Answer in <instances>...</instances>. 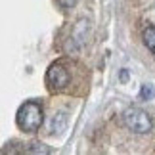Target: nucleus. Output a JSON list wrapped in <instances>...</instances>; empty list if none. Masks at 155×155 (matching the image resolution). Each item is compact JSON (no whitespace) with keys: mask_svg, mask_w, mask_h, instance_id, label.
<instances>
[{"mask_svg":"<svg viewBox=\"0 0 155 155\" xmlns=\"http://www.w3.org/2000/svg\"><path fill=\"white\" fill-rule=\"evenodd\" d=\"M44 121V115H42V105L38 102H25L19 109H17V115H15V123L17 127L25 132H37L40 128V124Z\"/></svg>","mask_w":155,"mask_h":155,"instance_id":"nucleus-1","label":"nucleus"},{"mask_svg":"<svg viewBox=\"0 0 155 155\" xmlns=\"http://www.w3.org/2000/svg\"><path fill=\"white\" fill-rule=\"evenodd\" d=\"M124 124L127 128H130L136 134H146L151 130V117L147 115L144 109H138V107H130V109L124 111Z\"/></svg>","mask_w":155,"mask_h":155,"instance_id":"nucleus-2","label":"nucleus"},{"mask_svg":"<svg viewBox=\"0 0 155 155\" xmlns=\"http://www.w3.org/2000/svg\"><path fill=\"white\" fill-rule=\"evenodd\" d=\"M46 84L52 92H61L69 84V73L63 63H52L50 69L46 71Z\"/></svg>","mask_w":155,"mask_h":155,"instance_id":"nucleus-3","label":"nucleus"},{"mask_svg":"<svg viewBox=\"0 0 155 155\" xmlns=\"http://www.w3.org/2000/svg\"><path fill=\"white\" fill-rule=\"evenodd\" d=\"M144 42L147 46V50L155 54V25H147L144 31Z\"/></svg>","mask_w":155,"mask_h":155,"instance_id":"nucleus-4","label":"nucleus"},{"mask_svg":"<svg viewBox=\"0 0 155 155\" xmlns=\"http://www.w3.org/2000/svg\"><path fill=\"white\" fill-rule=\"evenodd\" d=\"M155 98V86L153 84H144L140 88V100H153Z\"/></svg>","mask_w":155,"mask_h":155,"instance_id":"nucleus-5","label":"nucleus"},{"mask_svg":"<svg viewBox=\"0 0 155 155\" xmlns=\"http://www.w3.org/2000/svg\"><path fill=\"white\" fill-rule=\"evenodd\" d=\"M25 151L27 153H44V155L52 153V150H50V147H46L44 144H33V147H27Z\"/></svg>","mask_w":155,"mask_h":155,"instance_id":"nucleus-6","label":"nucleus"},{"mask_svg":"<svg viewBox=\"0 0 155 155\" xmlns=\"http://www.w3.org/2000/svg\"><path fill=\"white\" fill-rule=\"evenodd\" d=\"M79 2V0H58V4L61 6V8H65V10H69V8H73V6Z\"/></svg>","mask_w":155,"mask_h":155,"instance_id":"nucleus-7","label":"nucleus"},{"mask_svg":"<svg viewBox=\"0 0 155 155\" xmlns=\"http://www.w3.org/2000/svg\"><path fill=\"white\" fill-rule=\"evenodd\" d=\"M127 79H128V71H127V69H123V71H121V81L124 82Z\"/></svg>","mask_w":155,"mask_h":155,"instance_id":"nucleus-8","label":"nucleus"}]
</instances>
